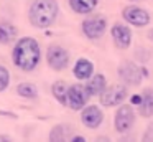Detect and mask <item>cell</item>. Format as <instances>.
<instances>
[{"instance_id":"6da1fadb","label":"cell","mask_w":153,"mask_h":142,"mask_svg":"<svg viewBox=\"0 0 153 142\" xmlns=\"http://www.w3.org/2000/svg\"><path fill=\"white\" fill-rule=\"evenodd\" d=\"M12 61L23 73L35 71L41 61L40 43L31 36L18 38L13 45V50H12Z\"/></svg>"},{"instance_id":"7a4b0ae2","label":"cell","mask_w":153,"mask_h":142,"mask_svg":"<svg viewBox=\"0 0 153 142\" xmlns=\"http://www.w3.org/2000/svg\"><path fill=\"white\" fill-rule=\"evenodd\" d=\"M59 5L56 0H31L28 8V22L38 30L50 28L58 18Z\"/></svg>"},{"instance_id":"3957f363","label":"cell","mask_w":153,"mask_h":142,"mask_svg":"<svg viewBox=\"0 0 153 142\" xmlns=\"http://www.w3.org/2000/svg\"><path fill=\"white\" fill-rule=\"evenodd\" d=\"M117 74H119L120 81H122L123 84H127V86H140L143 79L148 76V69L143 68V66H138L135 61L125 59L123 63L119 65Z\"/></svg>"},{"instance_id":"277c9868","label":"cell","mask_w":153,"mask_h":142,"mask_svg":"<svg viewBox=\"0 0 153 142\" xmlns=\"http://www.w3.org/2000/svg\"><path fill=\"white\" fill-rule=\"evenodd\" d=\"M128 96V91H127V84L123 83H119V84H112L107 86L105 91L99 96V101L104 107H115V106L123 104V101Z\"/></svg>"},{"instance_id":"5b68a950","label":"cell","mask_w":153,"mask_h":142,"mask_svg":"<svg viewBox=\"0 0 153 142\" xmlns=\"http://www.w3.org/2000/svg\"><path fill=\"white\" fill-rule=\"evenodd\" d=\"M46 63L53 71H64L69 66V51L61 45H50L46 48Z\"/></svg>"},{"instance_id":"8992f818","label":"cell","mask_w":153,"mask_h":142,"mask_svg":"<svg viewBox=\"0 0 153 142\" xmlns=\"http://www.w3.org/2000/svg\"><path fill=\"white\" fill-rule=\"evenodd\" d=\"M81 28H82V33L86 38L89 40H99L104 36L107 30V18L102 15H92L87 17V18L82 20L81 23Z\"/></svg>"},{"instance_id":"52a82bcc","label":"cell","mask_w":153,"mask_h":142,"mask_svg":"<svg viewBox=\"0 0 153 142\" xmlns=\"http://www.w3.org/2000/svg\"><path fill=\"white\" fill-rule=\"evenodd\" d=\"M122 17H123V20H125L128 25L137 26V28H143V26L150 25V20H152L150 13L146 12L145 8L138 7V5H127V7H123Z\"/></svg>"},{"instance_id":"ba28073f","label":"cell","mask_w":153,"mask_h":142,"mask_svg":"<svg viewBox=\"0 0 153 142\" xmlns=\"http://www.w3.org/2000/svg\"><path fill=\"white\" fill-rule=\"evenodd\" d=\"M133 122H135V112L130 104H120L117 109L115 116H114V127L119 134H125L132 129Z\"/></svg>"},{"instance_id":"9c48e42d","label":"cell","mask_w":153,"mask_h":142,"mask_svg":"<svg viewBox=\"0 0 153 142\" xmlns=\"http://www.w3.org/2000/svg\"><path fill=\"white\" fill-rule=\"evenodd\" d=\"M91 94L87 91V88L81 83L69 86V92H68V106H69L73 111H82L87 106Z\"/></svg>"},{"instance_id":"30bf717a","label":"cell","mask_w":153,"mask_h":142,"mask_svg":"<svg viewBox=\"0 0 153 142\" xmlns=\"http://www.w3.org/2000/svg\"><path fill=\"white\" fill-rule=\"evenodd\" d=\"M110 35H112L114 45L119 50H128L132 45V30L123 23H114L110 28Z\"/></svg>"},{"instance_id":"8fae6325","label":"cell","mask_w":153,"mask_h":142,"mask_svg":"<svg viewBox=\"0 0 153 142\" xmlns=\"http://www.w3.org/2000/svg\"><path fill=\"white\" fill-rule=\"evenodd\" d=\"M104 121V112L99 106L91 104L81 111V122L86 125L87 129H99Z\"/></svg>"},{"instance_id":"7c38bea8","label":"cell","mask_w":153,"mask_h":142,"mask_svg":"<svg viewBox=\"0 0 153 142\" xmlns=\"http://www.w3.org/2000/svg\"><path fill=\"white\" fill-rule=\"evenodd\" d=\"M73 74L79 81H87L94 74V63L87 58H77L73 66Z\"/></svg>"},{"instance_id":"4fadbf2b","label":"cell","mask_w":153,"mask_h":142,"mask_svg":"<svg viewBox=\"0 0 153 142\" xmlns=\"http://www.w3.org/2000/svg\"><path fill=\"white\" fill-rule=\"evenodd\" d=\"M86 88H87V91H89L91 98H92V96H100L107 88V78L102 73H96V74H92L87 79Z\"/></svg>"},{"instance_id":"5bb4252c","label":"cell","mask_w":153,"mask_h":142,"mask_svg":"<svg viewBox=\"0 0 153 142\" xmlns=\"http://www.w3.org/2000/svg\"><path fill=\"white\" fill-rule=\"evenodd\" d=\"M138 112L142 117H153V88H145L142 91V102L138 106Z\"/></svg>"},{"instance_id":"9a60e30c","label":"cell","mask_w":153,"mask_h":142,"mask_svg":"<svg viewBox=\"0 0 153 142\" xmlns=\"http://www.w3.org/2000/svg\"><path fill=\"white\" fill-rule=\"evenodd\" d=\"M18 28L12 22H0V45H10L12 41H17Z\"/></svg>"},{"instance_id":"2e32d148","label":"cell","mask_w":153,"mask_h":142,"mask_svg":"<svg viewBox=\"0 0 153 142\" xmlns=\"http://www.w3.org/2000/svg\"><path fill=\"white\" fill-rule=\"evenodd\" d=\"M99 5V0H69V7L74 13L79 15H89Z\"/></svg>"},{"instance_id":"e0dca14e","label":"cell","mask_w":153,"mask_h":142,"mask_svg":"<svg viewBox=\"0 0 153 142\" xmlns=\"http://www.w3.org/2000/svg\"><path fill=\"white\" fill-rule=\"evenodd\" d=\"M68 92H69V84H66L64 79H58L51 86V94L61 106H68Z\"/></svg>"},{"instance_id":"ac0fdd59","label":"cell","mask_w":153,"mask_h":142,"mask_svg":"<svg viewBox=\"0 0 153 142\" xmlns=\"http://www.w3.org/2000/svg\"><path fill=\"white\" fill-rule=\"evenodd\" d=\"M17 94L23 99H36L38 98V88L33 83L25 81V83H20L17 86Z\"/></svg>"},{"instance_id":"d6986e66","label":"cell","mask_w":153,"mask_h":142,"mask_svg":"<svg viewBox=\"0 0 153 142\" xmlns=\"http://www.w3.org/2000/svg\"><path fill=\"white\" fill-rule=\"evenodd\" d=\"M66 134H68V132H66V125L56 124V125H53V127H51L48 139H50L51 142H64V140H69V137H68Z\"/></svg>"},{"instance_id":"ffe728a7","label":"cell","mask_w":153,"mask_h":142,"mask_svg":"<svg viewBox=\"0 0 153 142\" xmlns=\"http://www.w3.org/2000/svg\"><path fill=\"white\" fill-rule=\"evenodd\" d=\"M8 86H10V71L0 65V92H4Z\"/></svg>"},{"instance_id":"44dd1931","label":"cell","mask_w":153,"mask_h":142,"mask_svg":"<svg viewBox=\"0 0 153 142\" xmlns=\"http://www.w3.org/2000/svg\"><path fill=\"white\" fill-rule=\"evenodd\" d=\"M142 140L143 142H153V122H150V124L146 125L145 132H143V135H142Z\"/></svg>"},{"instance_id":"7402d4cb","label":"cell","mask_w":153,"mask_h":142,"mask_svg":"<svg viewBox=\"0 0 153 142\" xmlns=\"http://www.w3.org/2000/svg\"><path fill=\"white\" fill-rule=\"evenodd\" d=\"M130 102H132V104L140 106V102H142V94H133L132 98H130Z\"/></svg>"},{"instance_id":"603a6c76","label":"cell","mask_w":153,"mask_h":142,"mask_svg":"<svg viewBox=\"0 0 153 142\" xmlns=\"http://www.w3.org/2000/svg\"><path fill=\"white\" fill-rule=\"evenodd\" d=\"M71 142H86V137H82V135H73Z\"/></svg>"},{"instance_id":"cb8c5ba5","label":"cell","mask_w":153,"mask_h":142,"mask_svg":"<svg viewBox=\"0 0 153 142\" xmlns=\"http://www.w3.org/2000/svg\"><path fill=\"white\" fill-rule=\"evenodd\" d=\"M12 137L10 135H5V134H0V142H10Z\"/></svg>"},{"instance_id":"d4e9b609","label":"cell","mask_w":153,"mask_h":142,"mask_svg":"<svg viewBox=\"0 0 153 142\" xmlns=\"http://www.w3.org/2000/svg\"><path fill=\"white\" fill-rule=\"evenodd\" d=\"M0 116H8V117H15V114H12V112H7V111H0Z\"/></svg>"},{"instance_id":"484cf974","label":"cell","mask_w":153,"mask_h":142,"mask_svg":"<svg viewBox=\"0 0 153 142\" xmlns=\"http://www.w3.org/2000/svg\"><path fill=\"white\" fill-rule=\"evenodd\" d=\"M148 38H150V40H152V41H153V28H152V30H150V32H148Z\"/></svg>"},{"instance_id":"4316f807","label":"cell","mask_w":153,"mask_h":142,"mask_svg":"<svg viewBox=\"0 0 153 142\" xmlns=\"http://www.w3.org/2000/svg\"><path fill=\"white\" fill-rule=\"evenodd\" d=\"M130 2H140V0H130Z\"/></svg>"}]
</instances>
